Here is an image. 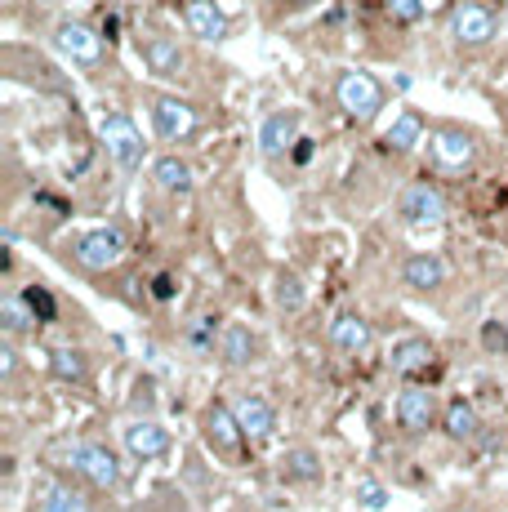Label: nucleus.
I'll use <instances>...</instances> for the list:
<instances>
[{
	"label": "nucleus",
	"mask_w": 508,
	"mask_h": 512,
	"mask_svg": "<svg viewBox=\"0 0 508 512\" xmlns=\"http://www.w3.org/2000/svg\"><path fill=\"white\" fill-rule=\"evenodd\" d=\"M134 54H139L143 72L156 76V81H188L192 76V58L183 41L174 32H165L161 23H134Z\"/></svg>",
	"instance_id": "obj_1"
},
{
	"label": "nucleus",
	"mask_w": 508,
	"mask_h": 512,
	"mask_svg": "<svg viewBox=\"0 0 508 512\" xmlns=\"http://www.w3.org/2000/svg\"><path fill=\"white\" fill-rule=\"evenodd\" d=\"M50 45L90 81H103V72H112V54H107L103 36L81 18H58L50 27Z\"/></svg>",
	"instance_id": "obj_2"
},
{
	"label": "nucleus",
	"mask_w": 508,
	"mask_h": 512,
	"mask_svg": "<svg viewBox=\"0 0 508 512\" xmlns=\"http://www.w3.org/2000/svg\"><path fill=\"white\" fill-rule=\"evenodd\" d=\"M99 143H103L107 161H112L121 174H139L143 161H148V139H143V130L134 125V116L121 112V107H103Z\"/></svg>",
	"instance_id": "obj_3"
},
{
	"label": "nucleus",
	"mask_w": 508,
	"mask_h": 512,
	"mask_svg": "<svg viewBox=\"0 0 508 512\" xmlns=\"http://www.w3.org/2000/svg\"><path fill=\"white\" fill-rule=\"evenodd\" d=\"M482 156V134L473 125L459 121H442L428 134V161H433L437 174H468Z\"/></svg>",
	"instance_id": "obj_4"
},
{
	"label": "nucleus",
	"mask_w": 508,
	"mask_h": 512,
	"mask_svg": "<svg viewBox=\"0 0 508 512\" xmlns=\"http://www.w3.org/2000/svg\"><path fill=\"white\" fill-rule=\"evenodd\" d=\"M335 103L353 125H375L388 107V90L379 76L361 72V67H348V72L335 76Z\"/></svg>",
	"instance_id": "obj_5"
},
{
	"label": "nucleus",
	"mask_w": 508,
	"mask_h": 512,
	"mask_svg": "<svg viewBox=\"0 0 508 512\" xmlns=\"http://www.w3.org/2000/svg\"><path fill=\"white\" fill-rule=\"evenodd\" d=\"M148 121H152V134L161 143H192L201 134V112L197 103H188L183 94H165V90H152L148 98Z\"/></svg>",
	"instance_id": "obj_6"
},
{
	"label": "nucleus",
	"mask_w": 508,
	"mask_h": 512,
	"mask_svg": "<svg viewBox=\"0 0 508 512\" xmlns=\"http://www.w3.org/2000/svg\"><path fill=\"white\" fill-rule=\"evenodd\" d=\"M63 455H67L63 464L90 490H99V495H116V490H121V459L112 455L107 441H72Z\"/></svg>",
	"instance_id": "obj_7"
},
{
	"label": "nucleus",
	"mask_w": 508,
	"mask_h": 512,
	"mask_svg": "<svg viewBox=\"0 0 508 512\" xmlns=\"http://www.w3.org/2000/svg\"><path fill=\"white\" fill-rule=\"evenodd\" d=\"M500 9L491 0H455L451 5V18H446V32L459 49H486L500 36Z\"/></svg>",
	"instance_id": "obj_8"
},
{
	"label": "nucleus",
	"mask_w": 508,
	"mask_h": 512,
	"mask_svg": "<svg viewBox=\"0 0 508 512\" xmlns=\"http://www.w3.org/2000/svg\"><path fill=\"white\" fill-rule=\"evenodd\" d=\"M201 437L223 464H246V428H241L237 410L223 406V401H210L201 410Z\"/></svg>",
	"instance_id": "obj_9"
},
{
	"label": "nucleus",
	"mask_w": 508,
	"mask_h": 512,
	"mask_svg": "<svg viewBox=\"0 0 508 512\" xmlns=\"http://www.w3.org/2000/svg\"><path fill=\"white\" fill-rule=\"evenodd\" d=\"M67 245H72L67 259H72L81 272H90V277H103V272H112L116 263L125 259V232L121 228H90V232L72 236Z\"/></svg>",
	"instance_id": "obj_10"
},
{
	"label": "nucleus",
	"mask_w": 508,
	"mask_h": 512,
	"mask_svg": "<svg viewBox=\"0 0 508 512\" xmlns=\"http://www.w3.org/2000/svg\"><path fill=\"white\" fill-rule=\"evenodd\" d=\"M299 125H304V116L295 112V107H277V112H268L259 121V156L268 165H277V161H286L290 152H295V143L304 139L299 134Z\"/></svg>",
	"instance_id": "obj_11"
},
{
	"label": "nucleus",
	"mask_w": 508,
	"mask_h": 512,
	"mask_svg": "<svg viewBox=\"0 0 508 512\" xmlns=\"http://www.w3.org/2000/svg\"><path fill=\"white\" fill-rule=\"evenodd\" d=\"M397 214H402V223H410V228H442V223H446L442 187H433L428 179L406 183L402 196H397Z\"/></svg>",
	"instance_id": "obj_12"
},
{
	"label": "nucleus",
	"mask_w": 508,
	"mask_h": 512,
	"mask_svg": "<svg viewBox=\"0 0 508 512\" xmlns=\"http://www.w3.org/2000/svg\"><path fill=\"white\" fill-rule=\"evenodd\" d=\"M179 18L188 27V36H197L201 45H219L232 36V23L214 0H179Z\"/></svg>",
	"instance_id": "obj_13"
},
{
	"label": "nucleus",
	"mask_w": 508,
	"mask_h": 512,
	"mask_svg": "<svg viewBox=\"0 0 508 512\" xmlns=\"http://www.w3.org/2000/svg\"><path fill=\"white\" fill-rule=\"evenodd\" d=\"M437 423V397L433 388H402L397 392V428L406 437H419Z\"/></svg>",
	"instance_id": "obj_14"
},
{
	"label": "nucleus",
	"mask_w": 508,
	"mask_h": 512,
	"mask_svg": "<svg viewBox=\"0 0 508 512\" xmlns=\"http://www.w3.org/2000/svg\"><path fill=\"white\" fill-rule=\"evenodd\" d=\"M32 512H94L90 495L72 486V481H58V477H41L32 486Z\"/></svg>",
	"instance_id": "obj_15"
},
{
	"label": "nucleus",
	"mask_w": 508,
	"mask_h": 512,
	"mask_svg": "<svg viewBox=\"0 0 508 512\" xmlns=\"http://www.w3.org/2000/svg\"><path fill=\"white\" fill-rule=\"evenodd\" d=\"M170 432L161 428L156 419H134L125 423V450H130V459H143V464H152V459H165L170 455Z\"/></svg>",
	"instance_id": "obj_16"
},
{
	"label": "nucleus",
	"mask_w": 508,
	"mask_h": 512,
	"mask_svg": "<svg viewBox=\"0 0 508 512\" xmlns=\"http://www.w3.org/2000/svg\"><path fill=\"white\" fill-rule=\"evenodd\" d=\"M326 339H330V348H335V352H344V357H357V352L370 348L375 330H370V321L361 317V312H339V317L330 321Z\"/></svg>",
	"instance_id": "obj_17"
},
{
	"label": "nucleus",
	"mask_w": 508,
	"mask_h": 512,
	"mask_svg": "<svg viewBox=\"0 0 508 512\" xmlns=\"http://www.w3.org/2000/svg\"><path fill=\"white\" fill-rule=\"evenodd\" d=\"M219 361L228 370H246V366H254L259 361V334H254L250 326H223V334H219Z\"/></svg>",
	"instance_id": "obj_18"
},
{
	"label": "nucleus",
	"mask_w": 508,
	"mask_h": 512,
	"mask_svg": "<svg viewBox=\"0 0 508 512\" xmlns=\"http://www.w3.org/2000/svg\"><path fill=\"white\" fill-rule=\"evenodd\" d=\"M232 410H237L250 441H268L272 432H277V410H272L268 397H259V392H241V397L232 401Z\"/></svg>",
	"instance_id": "obj_19"
},
{
	"label": "nucleus",
	"mask_w": 508,
	"mask_h": 512,
	"mask_svg": "<svg viewBox=\"0 0 508 512\" xmlns=\"http://www.w3.org/2000/svg\"><path fill=\"white\" fill-rule=\"evenodd\" d=\"M424 139H428V121L415 112V107H402V112L393 116V125L384 130V147L393 156H410Z\"/></svg>",
	"instance_id": "obj_20"
},
{
	"label": "nucleus",
	"mask_w": 508,
	"mask_h": 512,
	"mask_svg": "<svg viewBox=\"0 0 508 512\" xmlns=\"http://www.w3.org/2000/svg\"><path fill=\"white\" fill-rule=\"evenodd\" d=\"M402 281L410 285V290H419V294H428V290H442V281H446V263H442V254H410V259L402 263Z\"/></svg>",
	"instance_id": "obj_21"
},
{
	"label": "nucleus",
	"mask_w": 508,
	"mask_h": 512,
	"mask_svg": "<svg viewBox=\"0 0 508 512\" xmlns=\"http://www.w3.org/2000/svg\"><path fill=\"white\" fill-rule=\"evenodd\" d=\"M433 339H424V334H410V339H402L393 352H388V370L393 374H419L433 366Z\"/></svg>",
	"instance_id": "obj_22"
},
{
	"label": "nucleus",
	"mask_w": 508,
	"mask_h": 512,
	"mask_svg": "<svg viewBox=\"0 0 508 512\" xmlns=\"http://www.w3.org/2000/svg\"><path fill=\"white\" fill-rule=\"evenodd\" d=\"M50 374L72 388H90L94 370H90V357L81 348H50Z\"/></svg>",
	"instance_id": "obj_23"
},
{
	"label": "nucleus",
	"mask_w": 508,
	"mask_h": 512,
	"mask_svg": "<svg viewBox=\"0 0 508 512\" xmlns=\"http://www.w3.org/2000/svg\"><path fill=\"white\" fill-rule=\"evenodd\" d=\"M152 183L165 196H188L192 192V165L183 156H156L152 161Z\"/></svg>",
	"instance_id": "obj_24"
},
{
	"label": "nucleus",
	"mask_w": 508,
	"mask_h": 512,
	"mask_svg": "<svg viewBox=\"0 0 508 512\" xmlns=\"http://www.w3.org/2000/svg\"><path fill=\"white\" fill-rule=\"evenodd\" d=\"M281 477L299 481V486H312V481L326 477V468H321V455L312 446H295V450H286V459H281Z\"/></svg>",
	"instance_id": "obj_25"
},
{
	"label": "nucleus",
	"mask_w": 508,
	"mask_h": 512,
	"mask_svg": "<svg viewBox=\"0 0 508 512\" xmlns=\"http://www.w3.org/2000/svg\"><path fill=\"white\" fill-rule=\"evenodd\" d=\"M36 326H41V321L32 317L23 294H5V299H0V330H5V339H23V334H32Z\"/></svg>",
	"instance_id": "obj_26"
},
{
	"label": "nucleus",
	"mask_w": 508,
	"mask_h": 512,
	"mask_svg": "<svg viewBox=\"0 0 508 512\" xmlns=\"http://www.w3.org/2000/svg\"><path fill=\"white\" fill-rule=\"evenodd\" d=\"M442 428H446V437L451 441H473L477 432H482V419H477V410L468 406V401H451V406H446Z\"/></svg>",
	"instance_id": "obj_27"
},
{
	"label": "nucleus",
	"mask_w": 508,
	"mask_h": 512,
	"mask_svg": "<svg viewBox=\"0 0 508 512\" xmlns=\"http://www.w3.org/2000/svg\"><path fill=\"white\" fill-rule=\"evenodd\" d=\"M272 299H277L281 312H304L308 294H304V281L295 272H277V285H272Z\"/></svg>",
	"instance_id": "obj_28"
},
{
	"label": "nucleus",
	"mask_w": 508,
	"mask_h": 512,
	"mask_svg": "<svg viewBox=\"0 0 508 512\" xmlns=\"http://www.w3.org/2000/svg\"><path fill=\"white\" fill-rule=\"evenodd\" d=\"M23 299H27V308H32V317L41 321V326H54V321H58V299H54L50 290H45V285L32 281V285L23 290Z\"/></svg>",
	"instance_id": "obj_29"
},
{
	"label": "nucleus",
	"mask_w": 508,
	"mask_h": 512,
	"mask_svg": "<svg viewBox=\"0 0 508 512\" xmlns=\"http://www.w3.org/2000/svg\"><path fill=\"white\" fill-rule=\"evenodd\" d=\"M384 9H388V14H393V23H402V27L419 23V18L428 14V5H424V0H384Z\"/></svg>",
	"instance_id": "obj_30"
},
{
	"label": "nucleus",
	"mask_w": 508,
	"mask_h": 512,
	"mask_svg": "<svg viewBox=\"0 0 508 512\" xmlns=\"http://www.w3.org/2000/svg\"><path fill=\"white\" fill-rule=\"evenodd\" d=\"M357 499H361V508H370V512H384L388 508V490L379 486V481H370V477L357 481Z\"/></svg>",
	"instance_id": "obj_31"
},
{
	"label": "nucleus",
	"mask_w": 508,
	"mask_h": 512,
	"mask_svg": "<svg viewBox=\"0 0 508 512\" xmlns=\"http://www.w3.org/2000/svg\"><path fill=\"white\" fill-rule=\"evenodd\" d=\"M326 0H272V23L281 18H295V14H308V9H321Z\"/></svg>",
	"instance_id": "obj_32"
},
{
	"label": "nucleus",
	"mask_w": 508,
	"mask_h": 512,
	"mask_svg": "<svg viewBox=\"0 0 508 512\" xmlns=\"http://www.w3.org/2000/svg\"><path fill=\"white\" fill-rule=\"evenodd\" d=\"M482 343H486V352H491V357H504V352H508V326H500V321H486V326H482Z\"/></svg>",
	"instance_id": "obj_33"
},
{
	"label": "nucleus",
	"mask_w": 508,
	"mask_h": 512,
	"mask_svg": "<svg viewBox=\"0 0 508 512\" xmlns=\"http://www.w3.org/2000/svg\"><path fill=\"white\" fill-rule=\"evenodd\" d=\"M0 379H5V388H14L18 383V348H14V339H5V348H0Z\"/></svg>",
	"instance_id": "obj_34"
},
{
	"label": "nucleus",
	"mask_w": 508,
	"mask_h": 512,
	"mask_svg": "<svg viewBox=\"0 0 508 512\" xmlns=\"http://www.w3.org/2000/svg\"><path fill=\"white\" fill-rule=\"evenodd\" d=\"M210 330H214V317H201V321H197V326H192V330H188V339H192V348H197V352H210V348H214Z\"/></svg>",
	"instance_id": "obj_35"
},
{
	"label": "nucleus",
	"mask_w": 508,
	"mask_h": 512,
	"mask_svg": "<svg viewBox=\"0 0 508 512\" xmlns=\"http://www.w3.org/2000/svg\"><path fill=\"white\" fill-rule=\"evenodd\" d=\"M152 294H156L161 303L174 299V277H156V281H152Z\"/></svg>",
	"instance_id": "obj_36"
},
{
	"label": "nucleus",
	"mask_w": 508,
	"mask_h": 512,
	"mask_svg": "<svg viewBox=\"0 0 508 512\" xmlns=\"http://www.w3.org/2000/svg\"><path fill=\"white\" fill-rule=\"evenodd\" d=\"M424 5H428V9H433V5H442V0H424Z\"/></svg>",
	"instance_id": "obj_37"
}]
</instances>
